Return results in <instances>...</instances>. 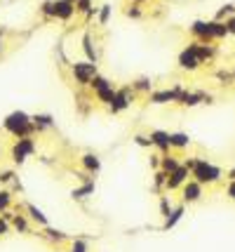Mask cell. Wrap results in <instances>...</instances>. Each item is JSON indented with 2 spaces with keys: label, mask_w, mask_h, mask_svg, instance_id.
Wrapping results in <instances>:
<instances>
[{
  "label": "cell",
  "mask_w": 235,
  "mask_h": 252,
  "mask_svg": "<svg viewBox=\"0 0 235 252\" xmlns=\"http://www.w3.org/2000/svg\"><path fill=\"white\" fill-rule=\"evenodd\" d=\"M2 127L12 134V137H17V139H22V137H31L35 130V125L31 123V116L28 113H24V111H12L10 116L5 118L2 123Z\"/></svg>",
  "instance_id": "obj_1"
},
{
  "label": "cell",
  "mask_w": 235,
  "mask_h": 252,
  "mask_svg": "<svg viewBox=\"0 0 235 252\" xmlns=\"http://www.w3.org/2000/svg\"><path fill=\"white\" fill-rule=\"evenodd\" d=\"M190 177L198 181V184H202V186H205V184H216V181L223 177V170L219 168V165L210 163L207 158H198L193 170H190Z\"/></svg>",
  "instance_id": "obj_2"
},
{
  "label": "cell",
  "mask_w": 235,
  "mask_h": 252,
  "mask_svg": "<svg viewBox=\"0 0 235 252\" xmlns=\"http://www.w3.org/2000/svg\"><path fill=\"white\" fill-rule=\"evenodd\" d=\"M70 73H73L75 83L80 87H87L92 83V78L96 76V64H92V61H75V64H70Z\"/></svg>",
  "instance_id": "obj_3"
},
{
  "label": "cell",
  "mask_w": 235,
  "mask_h": 252,
  "mask_svg": "<svg viewBox=\"0 0 235 252\" xmlns=\"http://www.w3.org/2000/svg\"><path fill=\"white\" fill-rule=\"evenodd\" d=\"M35 151H38V146H35L33 139H31V137H22V139H17L14 146H12V160H14L17 165H22V163H26L28 156H33Z\"/></svg>",
  "instance_id": "obj_4"
},
{
  "label": "cell",
  "mask_w": 235,
  "mask_h": 252,
  "mask_svg": "<svg viewBox=\"0 0 235 252\" xmlns=\"http://www.w3.org/2000/svg\"><path fill=\"white\" fill-rule=\"evenodd\" d=\"M132 99H134V90H132V87L118 90L116 97H113V104L108 106V111H111V113H122L125 108L132 106Z\"/></svg>",
  "instance_id": "obj_5"
},
{
  "label": "cell",
  "mask_w": 235,
  "mask_h": 252,
  "mask_svg": "<svg viewBox=\"0 0 235 252\" xmlns=\"http://www.w3.org/2000/svg\"><path fill=\"white\" fill-rule=\"evenodd\" d=\"M190 33L195 36V40L198 43H207L210 45L212 43V19H198V22H193L190 24Z\"/></svg>",
  "instance_id": "obj_6"
},
{
  "label": "cell",
  "mask_w": 235,
  "mask_h": 252,
  "mask_svg": "<svg viewBox=\"0 0 235 252\" xmlns=\"http://www.w3.org/2000/svg\"><path fill=\"white\" fill-rule=\"evenodd\" d=\"M184 92V87L181 85H176L172 90H158V92H151L148 99H151V104H169V101H176L179 97Z\"/></svg>",
  "instance_id": "obj_7"
},
{
  "label": "cell",
  "mask_w": 235,
  "mask_h": 252,
  "mask_svg": "<svg viewBox=\"0 0 235 252\" xmlns=\"http://www.w3.org/2000/svg\"><path fill=\"white\" fill-rule=\"evenodd\" d=\"M202 189H205L202 184H198L195 179H188L186 184L181 186V196H184V203H198L200 198L205 196V193H202Z\"/></svg>",
  "instance_id": "obj_8"
},
{
  "label": "cell",
  "mask_w": 235,
  "mask_h": 252,
  "mask_svg": "<svg viewBox=\"0 0 235 252\" xmlns=\"http://www.w3.org/2000/svg\"><path fill=\"white\" fill-rule=\"evenodd\" d=\"M188 177H190V170L181 165V168L174 170V172H172V175L167 177V184H164V189H167V191H176V189H181V186L186 184Z\"/></svg>",
  "instance_id": "obj_9"
},
{
  "label": "cell",
  "mask_w": 235,
  "mask_h": 252,
  "mask_svg": "<svg viewBox=\"0 0 235 252\" xmlns=\"http://www.w3.org/2000/svg\"><path fill=\"white\" fill-rule=\"evenodd\" d=\"M176 64H179V69H184V71H198V69H200L198 57L193 54V50L188 48V45L179 52V59H176Z\"/></svg>",
  "instance_id": "obj_10"
},
{
  "label": "cell",
  "mask_w": 235,
  "mask_h": 252,
  "mask_svg": "<svg viewBox=\"0 0 235 252\" xmlns=\"http://www.w3.org/2000/svg\"><path fill=\"white\" fill-rule=\"evenodd\" d=\"M148 137H151V144L155 146L163 156L172 151V146H169V132H164V130H153Z\"/></svg>",
  "instance_id": "obj_11"
},
{
  "label": "cell",
  "mask_w": 235,
  "mask_h": 252,
  "mask_svg": "<svg viewBox=\"0 0 235 252\" xmlns=\"http://www.w3.org/2000/svg\"><path fill=\"white\" fill-rule=\"evenodd\" d=\"M188 48L193 50V54L198 57V61H200V64H205V61H210L212 57H214V52H216V50L212 48V45H207V43H198V40H193V43H190Z\"/></svg>",
  "instance_id": "obj_12"
},
{
  "label": "cell",
  "mask_w": 235,
  "mask_h": 252,
  "mask_svg": "<svg viewBox=\"0 0 235 252\" xmlns=\"http://www.w3.org/2000/svg\"><path fill=\"white\" fill-rule=\"evenodd\" d=\"M200 101H202V92H188V90H184L181 97L176 99V104H181V106H186V108L198 106Z\"/></svg>",
  "instance_id": "obj_13"
},
{
  "label": "cell",
  "mask_w": 235,
  "mask_h": 252,
  "mask_svg": "<svg viewBox=\"0 0 235 252\" xmlns=\"http://www.w3.org/2000/svg\"><path fill=\"white\" fill-rule=\"evenodd\" d=\"M184 212H186V203H181L179 207H174L172 212H169V217L164 219V224H163V231H169L172 227H176L179 222H181V217H184Z\"/></svg>",
  "instance_id": "obj_14"
},
{
  "label": "cell",
  "mask_w": 235,
  "mask_h": 252,
  "mask_svg": "<svg viewBox=\"0 0 235 252\" xmlns=\"http://www.w3.org/2000/svg\"><path fill=\"white\" fill-rule=\"evenodd\" d=\"M80 163H82V168L87 170V172H92V175H96L101 170V158L96 156V153H85L80 158Z\"/></svg>",
  "instance_id": "obj_15"
},
{
  "label": "cell",
  "mask_w": 235,
  "mask_h": 252,
  "mask_svg": "<svg viewBox=\"0 0 235 252\" xmlns=\"http://www.w3.org/2000/svg\"><path fill=\"white\" fill-rule=\"evenodd\" d=\"M169 146L172 149H179V151H184L190 146V137L186 132H169Z\"/></svg>",
  "instance_id": "obj_16"
},
{
  "label": "cell",
  "mask_w": 235,
  "mask_h": 252,
  "mask_svg": "<svg viewBox=\"0 0 235 252\" xmlns=\"http://www.w3.org/2000/svg\"><path fill=\"white\" fill-rule=\"evenodd\" d=\"M31 123L35 125L38 132H43V130H47V127H54V118L47 116V113H35V116H31Z\"/></svg>",
  "instance_id": "obj_17"
},
{
  "label": "cell",
  "mask_w": 235,
  "mask_h": 252,
  "mask_svg": "<svg viewBox=\"0 0 235 252\" xmlns=\"http://www.w3.org/2000/svg\"><path fill=\"white\" fill-rule=\"evenodd\" d=\"M181 168V163H179V158L176 156H169V153H164V156H160V170L163 172H167V175H172L174 170Z\"/></svg>",
  "instance_id": "obj_18"
},
{
  "label": "cell",
  "mask_w": 235,
  "mask_h": 252,
  "mask_svg": "<svg viewBox=\"0 0 235 252\" xmlns=\"http://www.w3.org/2000/svg\"><path fill=\"white\" fill-rule=\"evenodd\" d=\"M116 87L113 85H108V87H104V90H99V92H94L96 95V99H99V104H106V106H111L113 104V97H116Z\"/></svg>",
  "instance_id": "obj_19"
},
{
  "label": "cell",
  "mask_w": 235,
  "mask_h": 252,
  "mask_svg": "<svg viewBox=\"0 0 235 252\" xmlns=\"http://www.w3.org/2000/svg\"><path fill=\"white\" fill-rule=\"evenodd\" d=\"M226 36H228L226 22H216V19H212V40H223Z\"/></svg>",
  "instance_id": "obj_20"
},
{
  "label": "cell",
  "mask_w": 235,
  "mask_h": 252,
  "mask_svg": "<svg viewBox=\"0 0 235 252\" xmlns=\"http://www.w3.org/2000/svg\"><path fill=\"white\" fill-rule=\"evenodd\" d=\"M94 193V181L92 179H87L82 186H78V189H73V198H87V196H92Z\"/></svg>",
  "instance_id": "obj_21"
},
{
  "label": "cell",
  "mask_w": 235,
  "mask_h": 252,
  "mask_svg": "<svg viewBox=\"0 0 235 252\" xmlns=\"http://www.w3.org/2000/svg\"><path fill=\"white\" fill-rule=\"evenodd\" d=\"M82 50H85V54H87V61L96 64V52H94V48H92V36H90V33L82 36Z\"/></svg>",
  "instance_id": "obj_22"
},
{
  "label": "cell",
  "mask_w": 235,
  "mask_h": 252,
  "mask_svg": "<svg viewBox=\"0 0 235 252\" xmlns=\"http://www.w3.org/2000/svg\"><path fill=\"white\" fill-rule=\"evenodd\" d=\"M26 210L31 212V219H33V222L43 224V227H47V224H49V222H47V217L43 215V210H40V207H35V205H26Z\"/></svg>",
  "instance_id": "obj_23"
},
{
  "label": "cell",
  "mask_w": 235,
  "mask_h": 252,
  "mask_svg": "<svg viewBox=\"0 0 235 252\" xmlns=\"http://www.w3.org/2000/svg\"><path fill=\"white\" fill-rule=\"evenodd\" d=\"M132 90H134V92H148V95H151V90H153L151 78H139V80H134V83H132Z\"/></svg>",
  "instance_id": "obj_24"
},
{
  "label": "cell",
  "mask_w": 235,
  "mask_h": 252,
  "mask_svg": "<svg viewBox=\"0 0 235 252\" xmlns=\"http://www.w3.org/2000/svg\"><path fill=\"white\" fill-rule=\"evenodd\" d=\"M233 14H235V2H228V5H223L221 10L214 14V19H216V22H226V19L233 17Z\"/></svg>",
  "instance_id": "obj_25"
},
{
  "label": "cell",
  "mask_w": 235,
  "mask_h": 252,
  "mask_svg": "<svg viewBox=\"0 0 235 252\" xmlns=\"http://www.w3.org/2000/svg\"><path fill=\"white\" fill-rule=\"evenodd\" d=\"M108 85H113L108 78H104V76H94L92 78V83H90V87H92V92H99V90H104V87H108Z\"/></svg>",
  "instance_id": "obj_26"
},
{
  "label": "cell",
  "mask_w": 235,
  "mask_h": 252,
  "mask_svg": "<svg viewBox=\"0 0 235 252\" xmlns=\"http://www.w3.org/2000/svg\"><path fill=\"white\" fill-rule=\"evenodd\" d=\"M12 224L17 231H22V233H28V222H26V217L24 215H14L12 217Z\"/></svg>",
  "instance_id": "obj_27"
},
{
  "label": "cell",
  "mask_w": 235,
  "mask_h": 252,
  "mask_svg": "<svg viewBox=\"0 0 235 252\" xmlns=\"http://www.w3.org/2000/svg\"><path fill=\"white\" fill-rule=\"evenodd\" d=\"M10 205H12V193L5 191V189H0V212H5Z\"/></svg>",
  "instance_id": "obj_28"
},
{
  "label": "cell",
  "mask_w": 235,
  "mask_h": 252,
  "mask_svg": "<svg viewBox=\"0 0 235 252\" xmlns=\"http://www.w3.org/2000/svg\"><path fill=\"white\" fill-rule=\"evenodd\" d=\"M167 177H169V175H167V172H163V170H158V172H155V179H153V184H155V191H160L164 184H167Z\"/></svg>",
  "instance_id": "obj_29"
},
{
  "label": "cell",
  "mask_w": 235,
  "mask_h": 252,
  "mask_svg": "<svg viewBox=\"0 0 235 252\" xmlns=\"http://www.w3.org/2000/svg\"><path fill=\"white\" fill-rule=\"evenodd\" d=\"M172 210H174V207H172V203H169V198H167V196H163V198H160V215L167 219Z\"/></svg>",
  "instance_id": "obj_30"
},
{
  "label": "cell",
  "mask_w": 235,
  "mask_h": 252,
  "mask_svg": "<svg viewBox=\"0 0 235 252\" xmlns=\"http://www.w3.org/2000/svg\"><path fill=\"white\" fill-rule=\"evenodd\" d=\"M40 12L49 17V19H54V0H45L43 5H40Z\"/></svg>",
  "instance_id": "obj_31"
},
{
  "label": "cell",
  "mask_w": 235,
  "mask_h": 252,
  "mask_svg": "<svg viewBox=\"0 0 235 252\" xmlns=\"http://www.w3.org/2000/svg\"><path fill=\"white\" fill-rule=\"evenodd\" d=\"M111 10H113L111 5H101V10H99V24H101V26L108 24V17H111Z\"/></svg>",
  "instance_id": "obj_32"
},
{
  "label": "cell",
  "mask_w": 235,
  "mask_h": 252,
  "mask_svg": "<svg viewBox=\"0 0 235 252\" xmlns=\"http://www.w3.org/2000/svg\"><path fill=\"white\" fill-rule=\"evenodd\" d=\"M125 14L132 17V19H141V17H143V10H141L139 5H129L127 10H125Z\"/></svg>",
  "instance_id": "obj_33"
},
{
  "label": "cell",
  "mask_w": 235,
  "mask_h": 252,
  "mask_svg": "<svg viewBox=\"0 0 235 252\" xmlns=\"http://www.w3.org/2000/svg\"><path fill=\"white\" fill-rule=\"evenodd\" d=\"M134 144L137 146H143V149H151V137H146V134H134Z\"/></svg>",
  "instance_id": "obj_34"
},
{
  "label": "cell",
  "mask_w": 235,
  "mask_h": 252,
  "mask_svg": "<svg viewBox=\"0 0 235 252\" xmlns=\"http://www.w3.org/2000/svg\"><path fill=\"white\" fill-rule=\"evenodd\" d=\"M70 252H87V243H85V240H73Z\"/></svg>",
  "instance_id": "obj_35"
},
{
  "label": "cell",
  "mask_w": 235,
  "mask_h": 252,
  "mask_svg": "<svg viewBox=\"0 0 235 252\" xmlns=\"http://www.w3.org/2000/svg\"><path fill=\"white\" fill-rule=\"evenodd\" d=\"M226 28H228V36H235V14L226 19Z\"/></svg>",
  "instance_id": "obj_36"
},
{
  "label": "cell",
  "mask_w": 235,
  "mask_h": 252,
  "mask_svg": "<svg viewBox=\"0 0 235 252\" xmlns=\"http://www.w3.org/2000/svg\"><path fill=\"white\" fill-rule=\"evenodd\" d=\"M47 236H49L52 240H64V238H66L61 231H54V228H47Z\"/></svg>",
  "instance_id": "obj_37"
},
{
  "label": "cell",
  "mask_w": 235,
  "mask_h": 252,
  "mask_svg": "<svg viewBox=\"0 0 235 252\" xmlns=\"http://www.w3.org/2000/svg\"><path fill=\"white\" fill-rule=\"evenodd\" d=\"M226 196H228L231 201H235V179L228 181V186H226Z\"/></svg>",
  "instance_id": "obj_38"
},
{
  "label": "cell",
  "mask_w": 235,
  "mask_h": 252,
  "mask_svg": "<svg viewBox=\"0 0 235 252\" xmlns=\"http://www.w3.org/2000/svg\"><path fill=\"white\" fill-rule=\"evenodd\" d=\"M14 179V172H10V170H2V172H0V181H2V184H5V181H12Z\"/></svg>",
  "instance_id": "obj_39"
},
{
  "label": "cell",
  "mask_w": 235,
  "mask_h": 252,
  "mask_svg": "<svg viewBox=\"0 0 235 252\" xmlns=\"http://www.w3.org/2000/svg\"><path fill=\"white\" fill-rule=\"evenodd\" d=\"M7 219H2V217H0V236H5V233H7Z\"/></svg>",
  "instance_id": "obj_40"
},
{
  "label": "cell",
  "mask_w": 235,
  "mask_h": 252,
  "mask_svg": "<svg viewBox=\"0 0 235 252\" xmlns=\"http://www.w3.org/2000/svg\"><path fill=\"white\" fill-rule=\"evenodd\" d=\"M151 168H160V156H151Z\"/></svg>",
  "instance_id": "obj_41"
},
{
  "label": "cell",
  "mask_w": 235,
  "mask_h": 252,
  "mask_svg": "<svg viewBox=\"0 0 235 252\" xmlns=\"http://www.w3.org/2000/svg\"><path fill=\"white\" fill-rule=\"evenodd\" d=\"M231 179H235V168L228 170V181H231Z\"/></svg>",
  "instance_id": "obj_42"
},
{
  "label": "cell",
  "mask_w": 235,
  "mask_h": 252,
  "mask_svg": "<svg viewBox=\"0 0 235 252\" xmlns=\"http://www.w3.org/2000/svg\"><path fill=\"white\" fill-rule=\"evenodd\" d=\"M132 2H134V5H141V2H146V0H132Z\"/></svg>",
  "instance_id": "obj_43"
},
{
  "label": "cell",
  "mask_w": 235,
  "mask_h": 252,
  "mask_svg": "<svg viewBox=\"0 0 235 252\" xmlns=\"http://www.w3.org/2000/svg\"><path fill=\"white\" fill-rule=\"evenodd\" d=\"M0 50H2V40H0Z\"/></svg>",
  "instance_id": "obj_44"
},
{
  "label": "cell",
  "mask_w": 235,
  "mask_h": 252,
  "mask_svg": "<svg viewBox=\"0 0 235 252\" xmlns=\"http://www.w3.org/2000/svg\"><path fill=\"white\" fill-rule=\"evenodd\" d=\"M233 78H235V69H233Z\"/></svg>",
  "instance_id": "obj_45"
}]
</instances>
